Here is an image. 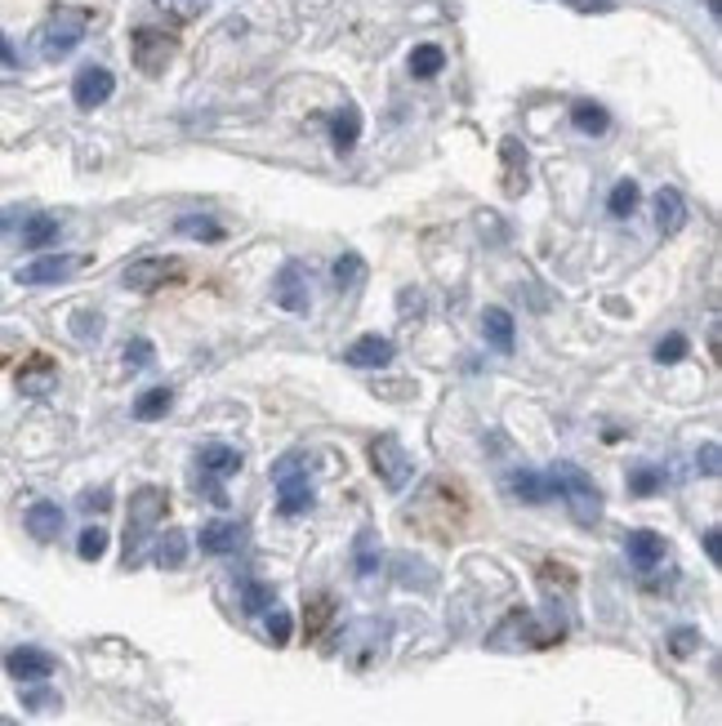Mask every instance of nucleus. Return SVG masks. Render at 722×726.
<instances>
[{
  "mask_svg": "<svg viewBox=\"0 0 722 726\" xmlns=\"http://www.w3.org/2000/svg\"><path fill=\"white\" fill-rule=\"evenodd\" d=\"M152 557H157L161 571H179V566L187 562V535H183V531H165V535L157 540V553H152Z\"/></svg>",
  "mask_w": 722,
  "mask_h": 726,
  "instance_id": "nucleus-28",
  "label": "nucleus"
},
{
  "mask_svg": "<svg viewBox=\"0 0 722 726\" xmlns=\"http://www.w3.org/2000/svg\"><path fill=\"white\" fill-rule=\"evenodd\" d=\"M624 553H629V562L638 571H655V566L669 557V544H665V535H655V531H629Z\"/></svg>",
  "mask_w": 722,
  "mask_h": 726,
  "instance_id": "nucleus-15",
  "label": "nucleus"
},
{
  "mask_svg": "<svg viewBox=\"0 0 722 726\" xmlns=\"http://www.w3.org/2000/svg\"><path fill=\"white\" fill-rule=\"evenodd\" d=\"M81 508H85V512H103V508H112V491H85V495H81Z\"/></svg>",
  "mask_w": 722,
  "mask_h": 726,
  "instance_id": "nucleus-45",
  "label": "nucleus"
},
{
  "mask_svg": "<svg viewBox=\"0 0 722 726\" xmlns=\"http://www.w3.org/2000/svg\"><path fill=\"white\" fill-rule=\"evenodd\" d=\"M691 353V344H687V335H665L661 344H655V361H665V366H674V361H683Z\"/></svg>",
  "mask_w": 722,
  "mask_h": 726,
  "instance_id": "nucleus-40",
  "label": "nucleus"
},
{
  "mask_svg": "<svg viewBox=\"0 0 722 726\" xmlns=\"http://www.w3.org/2000/svg\"><path fill=\"white\" fill-rule=\"evenodd\" d=\"M638 206H642V187H638L633 178H620V183L611 187L607 210H611L616 219H629V215H638Z\"/></svg>",
  "mask_w": 722,
  "mask_h": 726,
  "instance_id": "nucleus-32",
  "label": "nucleus"
},
{
  "mask_svg": "<svg viewBox=\"0 0 722 726\" xmlns=\"http://www.w3.org/2000/svg\"><path fill=\"white\" fill-rule=\"evenodd\" d=\"M0 62H5V68H19V54H14V45L5 41V32H0Z\"/></svg>",
  "mask_w": 722,
  "mask_h": 726,
  "instance_id": "nucleus-48",
  "label": "nucleus"
},
{
  "mask_svg": "<svg viewBox=\"0 0 722 726\" xmlns=\"http://www.w3.org/2000/svg\"><path fill=\"white\" fill-rule=\"evenodd\" d=\"M174 232H179V237H192V241H206V245L224 241V228H219L215 219H206V215H183V219L174 223Z\"/></svg>",
  "mask_w": 722,
  "mask_h": 726,
  "instance_id": "nucleus-33",
  "label": "nucleus"
},
{
  "mask_svg": "<svg viewBox=\"0 0 722 726\" xmlns=\"http://www.w3.org/2000/svg\"><path fill=\"white\" fill-rule=\"evenodd\" d=\"M370 469H375V477H379L388 491H406L411 477H415V464H411L406 446L392 437V433H383V437L370 441Z\"/></svg>",
  "mask_w": 722,
  "mask_h": 726,
  "instance_id": "nucleus-5",
  "label": "nucleus"
},
{
  "mask_svg": "<svg viewBox=\"0 0 722 726\" xmlns=\"http://www.w3.org/2000/svg\"><path fill=\"white\" fill-rule=\"evenodd\" d=\"M375 571H379V549H375V535L362 531V535H357V575L370 579Z\"/></svg>",
  "mask_w": 722,
  "mask_h": 726,
  "instance_id": "nucleus-38",
  "label": "nucleus"
},
{
  "mask_svg": "<svg viewBox=\"0 0 722 726\" xmlns=\"http://www.w3.org/2000/svg\"><path fill=\"white\" fill-rule=\"evenodd\" d=\"M571 125L580 129V135H607V129H611V112H607L603 103L580 99V103L571 107Z\"/></svg>",
  "mask_w": 722,
  "mask_h": 726,
  "instance_id": "nucleus-23",
  "label": "nucleus"
},
{
  "mask_svg": "<svg viewBox=\"0 0 722 726\" xmlns=\"http://www.w3.org/2000/svg\"><path fill=\"white\" fill-rule=\"evenodd\" d=\"M196 540H202V553L228 557V553H237V549L245 544V526H241V521H206Z\"/></svg>",
  "mask_w": 722,
  "mask_h": 726,
  "instance_id": "nucleus-14",
  "label": "nucleus"
},
{
  "mask_svg": "<svg viewBox=\"0 0 722 726\" xmlns=\"http://www.w3.org/2000/svg\"><path fill=\"white\" fill-rule=\"evenodd\" d=\"M5 673H10L14 682H45V678L54 673V655L41 650V646H14V650L5 655Z\"/></svg>",
  "mask_w": 722,
  "mask_h": 726,
  "instance_id": "nucleus-10",
  "label": "nucleus"
},
{
  "mask_svg": "<svg viewBox=\"0 0 722 726\" xmlns=\"http://www.w3.org/2000/svg\"><path fill=\"white\" fill-rule=\"evenodd\" d=\"M23 521H27V535L41 540V544H49V540L62 535V508H58L54 499H36Z\"/></svg>",
  "mask_w": 722,
  "mask_h": 726,
  "instance_id": "nucleus-18",
  "label": "nucleus"
},
{
  "mask_svg": "<svg viewBox=\"0 0 722 726\" xmlns=\"http://www.w3.org/2000/svg\"><path fill=\"white\" fill-rule=\"evenodd\" d=\"M655 223H661L665 237H678L687 228V201L678 187H661L655 192Z\"/></svg>",
  "mask_w": 722,
  "mask_h": 726,
  "instance_id": "nucleus-19",
  "label": "nucleus"
},
{
  "mask_svg": "<svg viewBox=\"0 0 722 726\" xmlns=\"http://www.w3.org/2000/svg\"><path fill=\"white\" fill-rule=\"evenodd\" d=\"M704 553H709L713 566L722 562V531H718V526H709V531H704Z\"/></svg>",
  "mask_w": 722,
  "mask_h": 726,
  "instance_id": "nucleus-46",
  "label": "nucleus"
},
{
  "mask_svg": "<svg viewBox=\"0 0 722 726\" xmlns=\"http://www.w3.org/2000/svg\"><path fill=\"white\" fill-rule=\"evenodd\" d=\"M112 90H116V77L107 72V68H81L77 72V81H72V99H77V107L81 112H94V107H103L107 99H112Z\"/></svg>",
  "mask_w": 722,
  "mask_h": 726,
  "instance_id": "nucleus-9",
  "label": "nucleus"
},
{
  "mask_svg": "<svg viewBox=\"0 0 722 726\" xmlns=\"http://www.w3.org/2000/svg\"><path fill=\"white\" fill-rule=\"evenodd\" d=\"M562 637V629H540V620L531 611H513L495 633L491 646L495 650H517V646H553Z\"/></svg>",
  "mask_w": 722,
  "mask_h": 726,
  "instance_id": "nucleus-6",
  "label": "nucleus"
},
{
  "mask_svg": "<svg viewBox=\"0 0 722 726\" xmlns=\"http://www.w3.org/2000/svg\"><path fill=\"white\" fill-rule=\"evenodd\" d=\"M72 335H77L81 344H94V339L103 335V312H94V308H77V312H72Z\"/></svg>",
  "mask_w": 722,
  "mask_h": 726,
  "instance_id": "nucleus-35",
  "label": "nucleus"
},
{
  "mask_svg": "<svg viewBox=\"0 0 722 726\" xmlns=\"http://www.w3.org/2000/svg\"><path fill=\"white\" fill-rule=\"evenodd\" d=\"M157 10H165L174 23H192L210 10V0H157Z\"/></svg>",
  "mask_w": 722,
  "mask_h": 726,
  "instance_id": "nucleus-36",
  "label": "nucleus"
},
{
  "mask_svg": "<svg viewBox=\"0 0 722 726\" xmlns=\"http://www.w3.org/2000/svg\"><path fill=\"white\" fill-rule=\"evenodd\" d=\"M174 58V36H165L161 27H139L135 32V68L144 77H161Z\"/></svg>",
  "mask_w": 722,
  "mask_h": 726,
  "instance_id": "nucleus-7",
  "label": "nucleus"
},
{
  "mask_svg": "<svg viewBox=\"0 0 722 726\" xmlns=\"http://www.w3.org/2000/svg\"><path fill=\"white\" fill-rule=\"evenodd\" d=\"M357 135H362V112L348 103V107H340V112L331 116V139H335L340 152H353V148H357Z\"/></svg>",
  "mask_w": 722,
  "mask_h": 726,
  "instance_id": "nucleus-24",
  "label": "nucleus"
},
{
  "mask_svg": "<svg viewBox=\"0 0 722 726\" xmlns=\"http://www.w3.org/2000/svg\"><path fill=\"white\" fill-rule=\"evenodd\" d=\"M264 629H268V642H273V646H286V642H290L295 620H290L282 607H273V611H264Z\"/></svg>",
  "mask_w": 722,
  "mask_h": 726,
  "instance_id": "nucleus-39",
  "label": "nucleus"
},
{
  "mask_svg": "<svg viewBox=\"0 0 722 726\" xmlns=\"http://www.w3.org/2000/svg\"><path fill=\"white\" fill-rule=\"evenodd\" d=\"M362 277H366V263H362V254H344V258L335 263V290H357V286H362Z\"/></svg>",
  "mask_w": 722,
  "mask_h": 726,
  "instance_id": "nucleus-34",
  "label": "nucleus"
},
{
  "mask_svg": "<svg viewBox=\"0 0 722 726\" xmlns=\"http://www.w3.org/2000/svg\"><path fill=\"white\" fill-rule=\"evenodd\" d=\"M669 650H674L678 659H687L691 650H700V629H687V624L674 629V633H669Z\"/></svg>",
  "mask_w": 722,
  "mask_h": 726,
  "instance_id": "nucleus-41",
  "label": "nucleus"
},
{
  "mask_svg": "<svg viewBox=\"0 0 722 726\" xmlns=\"http://www.w3.org/2000/svg\"><path fill=\"white\" fill-rule=\"evenodd\" d=\"M273 482H277V512L282 517H303L312 508V482H308V459L303 454L277 459Z\"/></svg>",
  "mask_w": 722,
  "mask_h": 726,
  "instance_id": "nucleus-3",
  "label": "nucleus"
},
{
  "mask_svg": "<svg viewBox=\"0 0 722 726\" xmlns=\"http://www.w3.org/2000/svg\"><path fill=\"white\" fill-rule=\"evenodd\" d=\"M157 361V348L148 344V339H129V348H125V366L129 370H144V366H152Z\"/></svg>",
  "mask_w": 722,
  "mask_h": 726,
  "instance_id": "nucleus-42",
  "label": "nucleus"
},
{
  "mask_svg": "<svg viewBox=\"0 0 722 726\" xmlns=\"http://www.w3.org/2000/svg\"><path fill=\"white\" fill-rule=\"evenodd\" d=\"M77 553H81V562H99L107 553V531H103V526H85L81 540H77Z\"/></svg>",
  "mask_w": 722,
  "mask_h": 726,
  "instance_id": "nucleus-37",
  "label": "nucleus"
},
{
  "mask_svg": "<svg viewBox=\"0 0 722 726\" xmlns=\"http://www.w3.org/2000/svg\"><path fill=\"white\" fill-rule=\"evenodd\" d=\"M308 611H303V633H308V642H317L321 633H325V624H331V615H335V598H331V592H317V598H308L303 602Z\"/></svg>",
  "mask_w": 722,
  "mask_h": 726,
  "instance_id": "nucleus-26",
  "label": "nucleus"
},
{
  "mask_svg": "<svg viewBox=\"0 0 722 726\" xmlns=\"http://www.w3.org/2000/svg\"><path fill=\"white\" fill-rule=\"evenodd\" d=\"M174 273H179L174 258H139V263H129L121 281H125V290H135V295H157Z\"/></svg>",
  "mask_w": 722,
  "mask_h": 726,
  "instance_id": "nucleus-8",
  "label": "nucleus"
},
{
  "mask_svg": "<svg viewBox=\"0 0 722 726\" xmlns=\"http://www.w3.org/2000/svg\"><path fill=\"white\" fill-rule=\"evenodd\" d=\"M196 464H202V473H206V477H232V473H241L245 454H241L237 446L210 441V446H202V450H196Z\"/></svg>",
  "mask_w": 722,
  "mask_h": 726,
  "instance_id": "nucleus-17",
  "label": "nucleus"
},
{
  "mask_svg": "<svg viewBox=\"0 0 722 726\" xmlns=\"http://www.w3.org/2000/svg\"><path fill=\"white\" fill-rule=\"evenodd\" d=\"M508 491L522 499V504H549L553 491H549V477L545 473H531V469H522L508 477Z\"/></svg>",
  "mask_w": 722,
  "mask_h": 726,
  "instance_id": "nucleus-22",
  "label": "nucleus"
},
{
  "mask_svg": "<svg viewBox=\"0 0 722 726\" xmlns=\"http://www.w3.org/2000/svg\"><path fill=\"white\" fill-rule=\"evenodd\" d=\"M392 357H398V348H392L383 335H362V339L344 353V361H348L353 370H383Z\"/></svg>",
  "mask_w": 722,
  "mask_h": 726,
  "instance_id": "nucleus-16",
  "label": "nucleus"
},
{
  "mask_svg": "<svg viewBox=\"0 0 722 726\" xmlns=\"http://www.w3.org/2000/svg\"><path fill=\"white\" fill-rule=\"evenodd\" d=\"M696 469H700L704 477H718V441L700 446V454H696Z\"/></svg>",
  "mask_w": 722,
  "mask_h": 726,
  "instance_id": "nucleus-44",
  "label": "nucleus"
},
{
  "mask_svg": "<svg viewBox=\"0 0 722 726\" xmlns=\"http://www.w3.org/2000/svg\"><path fill=\"white\" fill-rule=\"evenodd\" d=\"M571 10H580V14H607L611 10V0H566Z\"/></svg>",
  "mask_w": 722,
  "mask_h": 726,
  "instance_id": "nucleus-47",
  "label": "nucleus"
},
{
  "mask_svg": "<svg viewBox=\"0 0 722 726\" xmlns=\"http://www.w3.org/2000/svg\"><path fill=\"white\" fill-rule=\"evenodd\" d=\"M58 232H62L58 215H32V219H23L19 241H23L27 250H45V245H54V241H58Z\"/></svg>",
  "mask_w": 722,
  "mask_h": 726,
  "instance_id": "nucleus-21",
  "label": "nucleus"
},
{
  "mask_svg": "<svg viewBox=\"0 0 722 726\" xmlns=\"http://www.w3.org/2000/svg\"><path fill=\"white\" fill-rule=\"evenodd\" d=\"M85 27H90V14L85 10H54L36 36L41 54L45 58H68L81 41H85Z\"/></svg>",
  "mask_w": 722,
  "mask_h": 726,
  "instance_id": "nucleus-4",
  "label": "nucleus"
},
{
  "mask_svg": "<svg viewBox=\"0 0 722 726\" xmlns=\"http://www.w3.org/2000/svg\"><path fill=\"white\" fill-rule=\"evenodd\" d=\"M545 477H549V491L571 508V517L580 526H598L603 521V491L584 469H575V464H566V459H562V464H553Z\"/></svg>",
  "mask_w": 722,
  "mask_h": 726,
  "instance_id": "nucleus-1",
  "label": "nucleus"
},
{
  "mask_svg": "<svg viewBox=\"0 0 722 726\" xmlns=\"http://www.w3.org/2000/svg\"><path fill=\"white\" fill-rule=\"evenodd\" d=\"M170 406H174V392H170V388H148V392H139V402H135V419L152 424V419H161Z\"/></svg>",
  "mask_w": 722,
  "mask_h": 726,
  "instance_id": "nucleus-30",
  "label": "nucleus"
},
{
  "mask_svg": "<svg viewBox=\"0 0 722 726\" xmlns=\"http://www.w3.org/2000/svg\"><path fill=\"white\" fill-rule=\"evenodd\" d=\"M77 268H81L77 254H45V258L27 263V268L19 273V286H58V281H68Z\"/></svg>",
  "mask_w": 722,
  "mask_h": 726,
  "instance_id": "nucleus-11",
  "label": "nucleus"
},
{
  "mask_svg": "<svg viewBox=\"0 0 722 726\" xmlns=\"http://www.w3.org/2000/svg\"><path fill=\"white\" fill-rule=\"evenodd\" d=\"M442 68H446V49L442 45H415V54H411V77L415 81H428Z\"/></svg>",
  "mask_w": 722,
  "mask_h": 726,
  "instance_id": "nucleus-29",
  "label": "nucleus"
},
{
  "mask_svg": "<svg viewBox=\"0 0 722 726\" xmlns=\"http://www.w3.org/2000/svg\"><path fill=\"white\" fill-rule=\"evenodd\" d=\"M54 383H58L54 357L32 353V357L23 361V370H19V392H23V397H45V392H54Z\"/></svg>",
  "mask_w": 722,
  "mask_h": 726,
  "instance_id": "nucleus-13",
  "label": "nucleus"
},
{
  "mask_svg": "<svg viewBox=\"0 0 722 726\" xmlns=\"http://www.w3.org/2000/svg\"><path fill=\"white\" fill-rule=\"evenodd\" d=\"M19 223H23V215H19V210H0V237H5L10 228H19Z\"/></svg>",
  "mask_w": 722,
  "mask_h": 726,
  "instance_id": "nucleus-49",
  "label": "nucleus"
},
{
  "mask_svg": "<svg viewBox=\"0 0 722 726\" xmlns=\"http://www.w3.org/2000/svg\"><path fill=\"white\" fill-rule=\"evenodd\" d=\"M500 157H504V192L522 196V192H527V183H531V174H527V148H522L517 139H504Z\"/></svg>",
  "mask_w": 722,
  "mask_h": 726,
  "instance_id": "nucleus-20",
  "label": "nucleus"
},
{
  "mask_svg": "<svg viewBox=\"0 0 722 726\" xmlns=\"http://www.w3.org/2000/svg\"><path fill=\"white\" fill-rule=\"evenodd\" d=\"M241 607H245L250 615L273 611V607H277V588H273V584H259V579H245V584H241Z\"/></svg>",
  "mask_w": 722,
  "mask_h": 726,
  "instance_id": "nucleus-31",
  "label": "nucleus"
},
{
  "mask_svg": "<svg viewBox=\"0 0 722 726\" xmlns=\"http://www.w3.org/2000/svg\"><path fill=\"white\" fill-rule=\"evenodd\" d=\"M665 469L661 464H633L629 469V491L638 495V499H651V495H661L665 491Z\"/></svg>",
  "mask_w": 722,
  "mask_h": 726,
  "instance_id": "nucleus-25",
  "label": "nucleus"
},
{
  "mask_svg": "<svg viewBox=\"0 0 722 726\" xmlns=\"http://www.w3.org/2000/svg\"><path fill=\"white\" fill-rule=\"evenodd\" d=\"M273 299L286 308V312H308V273H303V263H286V268L277 273L273 281Z\"/></svg>",
  "mask_w": 722,
  "mask_h": 726,
  "instance_id": "nucleus-12",
  "label": "nucleus"
},
{
  "mask_svg": "<svg viewBox=\"0 0 722 726\" xmlns=\"http://www.w3.org/2000/svg\"><path fill=\"white\" fill-rule=\"evenodd\" d=\"M482 330H486V344H495L500 353H513V316L504 308H486Z\"/></svg>",
  "mask_w": 722,
  "mask_h": 726,
  "instance_id": "nucleus-27",
  "label": "nucleus"
},
{
  "mask_svg": "<svg viewBox=\"0 0 722 726\" xmlns=\"http://www.w3.org/2000/svg\"><path fill=\"white\" fill-rule=\"evenodd\" d=\"M165 508H170V495L161 486H139L129 495V526H125V566L139 557L144 540L157 531V521H165Z\"/></svg>",
  "mask_w": 722,
  "mask_h": 726,
  "instance_id": "nucleus-2",
  "label": "nucleus"
},
{
  "mask_svg": "<svg viewBox=\"0 0 722 726\" xmlns=\"http://www.w3.org/2000/svg\"><path fill=\"white\" fill-rule=\"evenodd\" d=\"M58 704H62V700H58L54 691H41V687H36V691H23V708H32V713H41V708H58Z\"/></svg>",
  "mask_w": 722,
  "mask_h": 726,
  "instance_id": "nucleus-43",
  "label": "nucleus"
}]
</instances>
